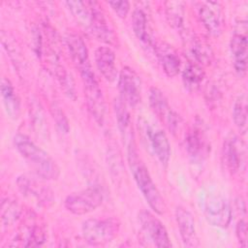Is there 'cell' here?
I'll return each instance as SVG.
<instances>
[{"instance_id": "6da1fadb", "label": "cell", "mask_w": 248, "mask_h": 248, "mask_svg": "<svg viewBox=\"0 0 248 248\" xmlns=\"http://www.w3.org/2000/svg\"><path fill=\"white\" fill-rule=\"evenodd\" d=\"M16 150L26 160L34 172L46 180H55L60 174V169L52 157L39 147L27 136L17 134L14 138Z\"/></svg>"}, {"instance_id": "7a4b0ae2", "label": "cell", "mask_w": 248, "mask_h": 248, "mask_svg": "<svg viewBox=\"0 0 248 248\" xmlns=\"http://www.w3.org/2000/svg\"><path fill=\"white\" fill-rule=\"evenodd\" d=\"M127 158L137 186L145 201L153 211L158 214H164L166 211L165 201L153 182L147 168L139 157L136 145L127 147Z\"/></svg>"}, {"instance_id": "3957f363", "label": "cell", "mask_w": 248, "mask_h": 248, "mask_svg": "<svg viewBox=\"0 0 248 248\" xmlns=\"http://www.w3.org/2000/svg\"><path fill=\"white\" fill-rule=\"evenodd\" d=\"M120 222L117 218H89L82 223L81 232L84 240L93 246H102L110 242L118 233Z\"/></svg>"}, {"instance_id": "277c9868", "label": "cell", "mask_w": 248, "mask_h": 248, "mask_svg": "<svg viewBox=\"0 0 248 248\" xmlns=\"http://www.w3.org/2000/svg\"><path fill=\"white\" fill-rule=\"evenodd\" d=\"M79 73L83 82L84 95L86 98L88 110L96 122L103 125L106 116V104L96 76L91 67L85 68L79 71Z\"/></svg>"}, {"instance_id": "5b68a950", "label": "cell", "mask_w": 248, "mask_h": 248, "mask_svg": "<svg viewBox=\"0 0 248 248\" xmlns=\"http://www.w3.org/2000/svg\"><path fill=\"white\" fill-rule=\"evenodd\" d=\"M149 105L157 117L165 123L167 128L175 136L182 128L181 117L171 109L169 102L163 92L156 88L151 87L149 91Z\"/></svg>"}, {"instance_id": "8992f818", "label": "cell", "mask_w": 248, "mask_h": 248, "mask_svg": "<svg viewBox=\"0 0 248 248\" xmlns=\"http://www.w3.org/2000/svg\"><path fill=\"white\" fill-rule=\"evenodd\" d=\"M103 195L97 187H88L78 193L69 195L64 202L65 208L73 214L84 215L94 211L101 205Z\"/></svg>"}, {"instance_id": "52a82bcc", "label": "cell", "mask_w": 248, "mask_h": 248, "mask_svg": "<svg viewBox=\"0 0 248 248\" xmlns=\"http://www.w3.org/2000/svg\"><path fill=\"white\" fill-rule=\"evenodd\" d=\"M223 160L232 174L243 172L246 168V145L236 135L230 134L224 140Z\"/></svg>"}, {"instance_id": "ba28073f", "label": "cell", "mask_w": 248, "mask_h": 248, "mask_svg": "<svg viewBox=\"0 0 248 248\" xmlns=\"http://www.w3.org/2000/svg\"><path fill=\"white\" fill-rule=\"evenodd\" d=\"M247 23L245 20H240L234 29L230 43L233 67L240 77H244L247 70Z\"/></svg>"}, {"instance_id": "9c48e42d", "label": "cell", "mask_w": 248, "mask_h": 248, "mask_svg": "<svg viewBox=\"0 0 248 248\" xmlns=\"http://www.w3.org/2000/svg\"><path fill=\"white\" fill-rule=\"evenodd\" d=\"M139 221L141 232L153 245L157 247H170L171 243L168 232L163 223L151 212L141 210L139 213Z\"/></svg>"}, {"instance_id": "30bf717a", "label": "cell", "mask_w": 248, "mask_h": 248, "mask_svg": "<svg viewBox=\"0 0 248 248\" xmlns=\"http://www.w3.org/2000/svg\"><path fill=\"white\" fill-rule=\"evenodd\" d=\"M206 221L214 227L227 228L232 219V210L225 198L219 195H210L204 202L203 209Z\"/></svg>"}, {"instance_id": "8fae6325", "label": "cell", "mask_w": 248, "mask_h": 248, "mask_svg": "<svg viewBox=\"0 0 248 248\" xmlns=\"http://www.w3.org/2000/svg\"><path fill=\"white\" fill-rule=\"evenodd\" d=\"M120 98L127 106L135 108L140 102V79L130 67H123L118 77Z\"/></svg>"}, {"instance_id": "7c38bea8", "label": "cell", "mask_w": 248, "mask_h": 248, "mask_svg": "<svg viewBox=\"0 0 248 248\" xmlns=\"http://www.w3.org/2000/svg\"><path fill=\"white\" fill-rule=\"evenodd\" d=\"M188 156L192 163L201 164L208 155L209 144L206 135L200 124H195L185 135Z\"/></svg>"}, {"instance_id": "4fadbf2b", "label": "cell", "mask_w": 248, "mask_h": 248, "mask_svg": "<svg viewBox=\"0 0 248 248\" xmlns=\"http://www.w3.org/2000/svg\"><path fill=\"white\" fill-rule=\"evenodd\" d=\"M16 184L22 195L36 199L38 203L47 206L48 203L52 202L53 196L51 190L41 182L22 174L17 177Z\"/></svg>"}, {"instance_id": "5bb4252c", "label": "cell", "mask_w": 248, "mask_h": 248, "mask_svg": "<svg viewBox=\"0 0 248 248\" xmlns=\"http://www.w3.org/2000/svg\"><path fill=\"white\" fill-rule=\"evenodd\" d=\"M154 51L163 71L169 78L175 77L180 71V58L173 46L164 41L154 43Z\"/></svg>"}, {"instance_id": "9a60e30c", "label": "cell", "mask_w": 248, "mask_h": 248, "mask_svg": "<svg viewBox=\"0 0 248 248\" xmlns=\"http://www.w3.org/2000/svg\"><path fill=\"white\" fill-rule=\"evenodd\" d=\"M199 16L206 31L212 36H219L223 30L221 6L217 2H203L199 8Z\"/></svg>"}, {"instance_id": "2e32d148", "label": "cell", "mask_w": 248, "mask_h": 248, "mask_svg": "<svg viewBox=\"0 0 248 248\" xmlns=\"http://www.w3.org/2000/svg\"><path fill=\"white\" fill-rule=\"evenodd\" d=\"M183 40L185 43L184 47L186 48V54L189 57V62H193L201 66L210 63L212 50L205 41L193 35H187L186 33Z\"/></svg>"}, {"instance_id": "e0dca14e", "label": "cell", "mask_w": 248, "mask_h": 248, "mask_svg": "<svg viewBox=\"0 0 248 248\" xmlns=\"http://www.w3.org/2000/svg\"><path fill=\"white\" fill-rule=\"evenodd\" d=\"M90 2L92 16L89 30L92 34L100 41L107 43L108 45H114L116 42V36L113 33L112 29L108 24L106 17L100 9V6L97 2Z\"/></svg>"}, {"instance_id": "ac0fdd59", "label": "cell", "mask_w": 248, "mask_h": 248, "mask_svg": "<svg viewBox=\"0 0 248 248\" xmlns=\"http://www.w3.org/2000/svg\"><path fill=\"white\" fill-rule=\"evenodd\" d=\"M175 219L184 246L197 247L199 245V239L192 213L185 207L178 206L175 209Z\"/></svg>"}, {"instance_id": "d6986e66", "label": "cell", "mask_w": 248, "mask_h": 248, "mask_svg": "<svg viewBox=\"0 0 248 248\" xmlns=\"http://www.w3.org/2000/svg\"><path fill=\"white\" fill-rule=\"evenodd\" d=\"M113 109L117 119V125L120 131V135L126 146L130 147L132 145H136L131 116L127 108L126 103L120 97L114 99Z\"/></svg>"}, {"instance_id": "ffe728a7", "label": "cell", "mask_w": 248, "mask_h": 248, "mask_svg": "<svg viewBox=\"0 0 248 248\" xmlns=\"http://www.w3.org/2000/svg\"><path fill=\"white\" fill-rule=\"evenodd\" d=\"M65 41L70 56L76 67L79 71L91 67L88 58V50L82 38L76 33H69L66 35Z\"/></svg>"}, {"instance_id": "44dd1931", "label": "cell", "mask_w": 248, "mask_h": 248, "mask_svg": "<svg viewBox=\"0 0 248 248\" xmlns=\"http://www.w3.org/2000/svg\"><path fill=\"white\" fill-rule=\"evenodd\" d=\"M95 62L99 72L106 80L112 82L116 79L117 69L115 66V54L108 46H99L95 50Z\"/></svg>"}, {"instance_id": "7402d4cb", "label": "cell", "mask_w": 248, "mask_h": 248, "mask_svg": "<svg viewBox=\"0 0 248 248\" xmlns=\"http://www.w3.org/2000/svg\"><path fill=\"white\" fill-rule=\"evenodd\" d=\"M146 135L154 155L162 165L167 166L170 157V144L166 133L160 129L149 128Z\"/></svg>"}, {"instance_id": "603a6c76", "label": "cell", "mask_w": 248, "mask_h": 248, "mask_svg": "<svg viewBox=\"0 0 248 248\" xmlns=\"http://www.w3.org/2000/svg\"><path fill=\"white\" fill-rule=\"evenodd\" d=\"M132 27L135 35L141 43L147 46H154L155 41L152 37L148 16L140 4V7L135 8L132 14Z\"/></svg>"}, {"instance_id": "cb8c5ba5", "label": "cell", "mask_w": 248, "mask_h": 248, "mask_svg": "<svg viewBox=\"0 0 248 248\" xmlns=\"http://www.w3.org/2000/svg\"><path fill=\"white\" fill-rule=\"evenodd\" d=\"M1 96L7 114L11 118L16 119L20 112L19 100L15 93L11 81L6 78L1 79Z\"/></svg>"}, {"instance_id": "d4e9b609", "label": "cell", "mask_w": 248, "mask_h": 248, "mask_svg": "<svg viewBox=\"0 0 248 248\" xmlns=\"http://www.w3.org/2000/svg\"><path fill=\"white\" fill-rule=\"evenodd\" d=\"M46 239L44 230L37 225L27 227L19 232L15 238V243L11 244L13 246H25V247H35L41 246Z\"/></svg>"}, {"instance_id": "484cf974", "label": "cell", "mask_w": 248, "mask_h": 248, "mask_svg": "<svg viewBox=\"0 0 248 248\" xmlns=\"http://www.w3.org/2000/svg\"><path fill=\"white\" fill-rule=\"evenodd\" d=\"M204 76L202 66L193 62H188L182 72V81L184 87L189 92L197 91L201 87L202 82L204 79Z\"/></svg>"}, {"instance_id": "4316f807", "label": "cell", "mask_w": 248, "mask_h": 248, "mask_svg": "<svg viewBox=\"0 0 248 248\" xmlns=\"http://www.w3.org/2000/svg\"><path fill=\"white\" fill-rule=\"evenodd\" d=\"M167 19L173 28L184 32V3L181 1H169L165 3Z\"/></svg>"}, {"instance_id": "83f0119b", "label": "cell", "mask_w": 248, "mask_h": 248, "mask_svg": "<svg viewBox=\"0 0 248 248\" xmlns=\"http://www.w3.org/2000/svg\"><path fill=\"white\" fill-rule=\"evenodd\" d=\"M67 7L69 8L70 12L72 13L73 16L76 20L84 28L89 29L91 16H92V10L90 6V2H83V1H67Z\"/></svg>"}, {"instance_id": "f1b7e54d", "label": "cell", "mask_w": 248, "mask_h": 248, "mask_svg": "<svg viewBox=\"0 0 248 248\" xmlns=\"http://www.w3.org/2000/svg\"><path fill=\"white\" fill-rule=\"evenodd\" d=\"M232 118L235 126L242 134L247 130V98L245 94H241L234 102L232 108Z\"/></svg>"}, {"instance_id": "f546056e", "label": "cell", "mask_w": 248, "mask_h": 248, "mask_svg": "<svg viewBox=\"0 0 248 248\" xmlns=\"http://www.w3.org/2000/svg\"><path fill=\"white\" fill-rule=\"evenodd\" d=\"M21 209L17 202L10 199H6L2 202V222L4 226H9L14 224L20 216Z\"/></svg>"}, {"instance_id": "4dcf8cb0", "label": "cell", "mask_w": 248, "mask_h": 248, "mask_svg": "<svg viewBox=\"0 0 248 248\" xmlns=\"http://www.w3.org/2000/svg\"><path fill=\"white\" fill-rule=\"evenodd\" d=\"M51 113H52V117L56 122L57 127L63 132V133H68L69 131V123L67 120V117L65 116L63 110L57 106V105H53L50 108Z\"/></svg>"}, {"instance_id": "1f68e13d", "label": "cell", "mask_w": 248, "mask_h": 248, "mask_svg": "<svg viewBox=\"0 0 248 248\" xmlns=\"http://www.w3.org/2000/svg\"><path fill=\"white\" fill-rule=\"evenodd\" d=\"M108 5L120 18H125L130 11V3L128 1L108 2Z\"/></svg>"}, {"instance_id": "d6a6232c", "label": "cell", "mask_w": 248, "mask_h": 248, "mask_svg": "<svg viewBox=\"0 0 248 248\" xmlns=\"http://www.w3.org/2000/svg\"><path fill=\"white\" fill-rule=\"evenodd\" d=\"M237 239L241 246L246 247L247 245V225L244 219H241L237 222L236 229H235Z\"/></svg>"}]
</instances>
